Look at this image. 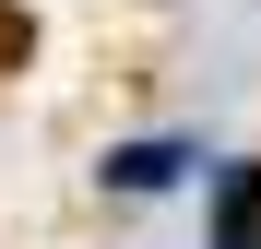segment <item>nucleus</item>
<instances>
[{
    "instance_id": "f257e3e1",
    "label": "nucleus",
    "mask_w": 261,
    "mask_h": 249,
    "mask_svg": "<svg viewBox=\"0 0 261 249\" xmlns=\"http://www.w3.org/2000/svg\"><path fill=\"white\" fill-rule=\"evenodd\" d=\"M214 249H261V166L214 178Z\"/></svg>"
},
{
    "instance_id": "f03ea898",
    "label": "nucleus",
    "mask_w": 261,
    "mask_h": 249,
    "mask_svg": "<svg viewBox=\"0 0 261 249\" xmlns=\"http://www.w3.org/2000/svg\"><path fill=\"white\" fill-rule=\"evenodd\" d=\"M178 166H190V143H119V154H107V178H119V190H166Z\"/></svg>"
}]
</instances>
